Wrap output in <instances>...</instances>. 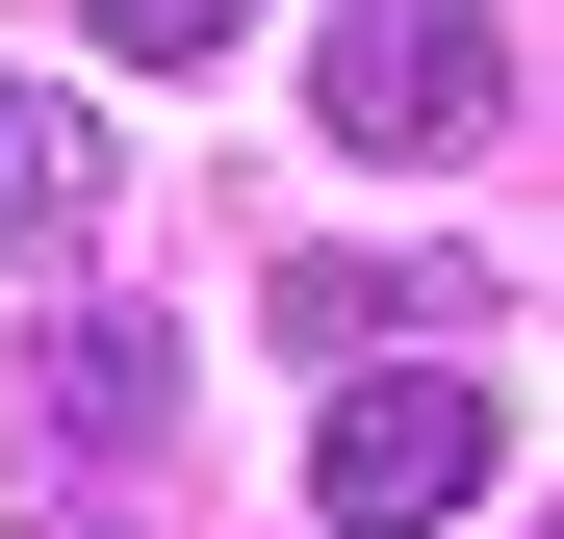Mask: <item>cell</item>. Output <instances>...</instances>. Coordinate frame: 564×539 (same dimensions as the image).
Listing matches in <instances>:
<instances>
[{
  "label": "cell",
  "instance_id": "cell-1",
  "mask_svg": "<svg viewBox=\"0 0 564 539\" xmlns=\"http://www.w3.org/2000/svg\"><path fill=\"white\" fill-rule=\"evenodd\" d=\"M488 463H513V411L462 386V359H308V514H334V539L488 514Z\"/></svg>",
  "mask_w": 564,
  "mask_h": 539
},
{
  "label": "cell",
  "instance_id": "cell-2",
  "mask_svg": "<svg viewBox=\"0 0 564 539\" xmlns=\"http://www.w3.org/2000/svg\"><path fill=\"white\" fill-rule=\"evenodd\" d=\"M308 129L334 154H488L513 129V26H488V0H334V26H308Z\"/></svg>",
  "mask_w": 564,
  "mask_h": 539
},
{
  "label": "cell",
  "instance_id": "cell-3",
  "mask_svg": "<svg viewBox=\"0 0 564 539\" xmlns=\"http://www.w3.org/2000/svg\"><path fill=\"white\" fill-rule=\"evenodd\" d=\"M488 309H513L488 257H308V283H282L308 359H411V334H488Z\"/></svg>",
  "mask_w": 564,
  "mask_h": 539
},
{
  "label": "cell",
  "instance_id": "cell-4",
  "mask_svg": "<svg viewBox=\"0 0 564 539\" xmlns=\"http://www.w3.org/2000/svg\"><path fill=\"white\" fill-rule=\"evenodd\" d=\"M26 386H52V436H129V463H154V436H180V334L154 309H52Z\"/></svg>",
  "mask_w": 564,
  "mask_h": 539
},
{
  "label": "cell",
  "instance_id": "cell-5",
  "mask_svg": "<svg viewBox=\"0 0 564 539\" xmlns=\"http://www.w3.org/2000/svg\"><path fill=\"white\" fill-rule=\"evenodd\" d=\"M104 231V129H77V77H0V257H77Z\"/></svg>",
  "mask_w": 564,
  "mask_h": 539
},
{
  "label": "cell",
  "instance_id": "cell-6",
  "mask_svg": "<svg viewBox=\"0 0 564 539\" xmlns=\"http://www.w3.org/2000/svg\"><path fill=\"white\" fill-rule=\"evenodd\" d=\"M77 26H104L129 77H180V52H231V26H257V0H77Z\"/></svg>",
  "mask_w": 564,
  "mask_h": 539
}]
</instances>
